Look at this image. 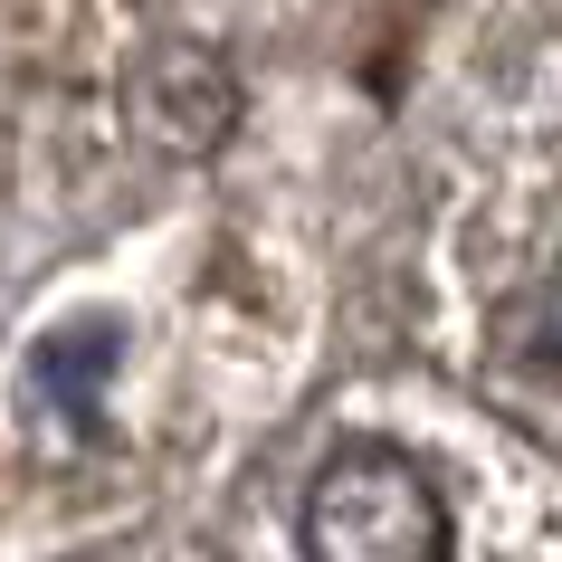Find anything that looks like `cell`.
Wrapping results in <instances>:
<instances>
[{"label":"cell","instance_id":"6da1fadb","mask_svg":"<svg viewBox=\"0 0 562 562\" xmlns=\"http://www.w3.org/2000/svg\"><path fill=\"white\" fill-rule=\"evenodd\" d=\"M305 553L315 562H439L458 553L439 476L391 439H344L305 486Z\"/></svg>","mask_w":562,"mask_h":562},{"label":"cell","instance_id":"7a4b0ae2","mask_svg":"<svg viewBox=\"0 0 562 562\" xmlns=\"http://www.w3.org/2000/svg\"><path fill=\"white\" fill-rule=\"evenodd\" d=\"M229 67L210 58V48H162V58H144V77H134V115H144V134L162 153H210L220 134H229Z\"/></svg>","mask_w":562,"mask_h":562},{"label":"cell","instance_id":"3957f363","mask_svg":"<svg viewBox=\"0 0 562 562\" xmlns=\"http://www.w3.org/2000/svg\"><path fill=\"white\" fill-rule=\"evenodd\" d=\"M115 362H124L115 325H67V334L38 344V391H48L67 419H95V391L115 382Z\"/></svg>","mask_w":562,"mask_h":562}]
</instances>
